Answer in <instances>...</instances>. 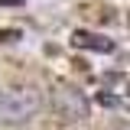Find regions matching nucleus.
<instances>
[{
  "instance_id": "1",
  "label": "nucleus",
  "mask_w": 130,
  "mask_h": 130,
  "mask_svg": "<svg viewBox=\"0 0 130 130\" xmlns=\"http://www.w3.org/2000/svg\"><path fill=\"white\" fill-rule=\"evenodd\" d=\"M42 107V94L36 85H10L0 91V120L3 124H26Z\"/></svg>"
},
{
  "instance_id": "2",
  "label": "nucleus",
  "mask_w": 130,
  "mask_h": 130,
  "mask_svg": "<svg viewBox=\"0 0 130 130\" xmlns=\"http://www.w3.org/2000/svg\"><path fill=\"white\" fill-rule=\"evenodd\" d=\"M49 104H52L55 117L65 120V124L88 120V114H91V101L85 98V91H78V88L68 85V81H55V85H52V91H49Z\"/></svg>"
},
{
  "instance_id": "3",
  "label": "nucleus",
  "mask_w": 130,
  "mask_h": 130,
  "mask_svg": "<svg viewBox=\"0 0 130 130\" xmlns=\"http://www.w3.org/2000/svg\"><path fill=\"white\" fill-rule=\"evenodd\" d=\"M72 42H75V46L98 49V52H111V49H114V42L101 39V36H94V32H85V29H78V32H75V36H72Z\"/></svg>"
},
{
  "instance_id": "4",
  "label": "nucleus",
  "mask_w": 130,
  "mask_h": 130,
  "mask_svg": "<svg viewBox=\"0 0 130 130\" xmlns=\"http://www.w3.org/2000/svg\"><path fill=\"white\" fill-rule=\"evenodd\" d=\"M111 130H130V120H120V124H114Z\"/></svg>"
}]
</instances>
